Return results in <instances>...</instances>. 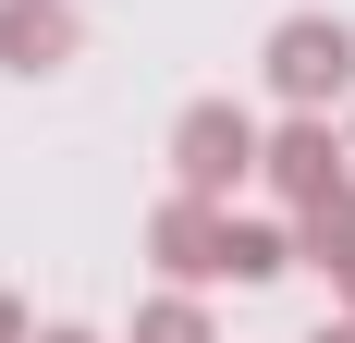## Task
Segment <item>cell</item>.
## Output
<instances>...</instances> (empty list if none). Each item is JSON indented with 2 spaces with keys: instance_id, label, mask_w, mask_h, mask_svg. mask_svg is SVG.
Wrapping results in <instances>:
<instances>
[{
  "instance_id": "obj_1",
  "label": "cell",
  "mask_w": 355,
  "mask_h": 343,
  "mask_svg": "<svg viewBox=\"0 0 355 343\" xmlns=\"http://www.w3.org/2000/svg\"><path fill=\"white\" fill-rule=\"evenodd\" d=\"M257 184L294 208V233H343V221H355V147L331 135L319 110H294L282 135L257 147Z\"/></svg>"
},
{
  "instance_id": "obj_2",
  "label": "cell",
  "mask_w": 355,
  "mask_h": 343,
  "mask_svg": "<svg viewBox=\"0 0 355 343\" xmlns=\"http://www.w3.org/2000/svg\"><path fill=\"white\" fill-rule=\"evenodd\" d=\"M270 86H282L294 110H331L355 86V25L343 12H282V25H270Z\"/></svg>"
},
{
  "instance_id": "obj_3",
  "label": "cell",
  "mask_w": 355,
  "mask_h": 343,
  "mask_svg": "<svg viewBox=\"0 0 355 343\" xmlns=\"http://www.w3.org/2000/svg\"><path fill=\"white\" fill-rule=\"evenodd\" d=\"M257 147H270V135H257L233 99H196V110L172 123V172H184V196H209V208H220V196L257 172Z\"/></svg>"
},
{
  "instance_id": "obj_4",
  "label": "cell",
  "mask_w": 355,
  "mask_h": 343,
  "mask_svg": "<svg viewBox=\"0 0 355 343\" xmlns=\"http://www.w3.org/2000/svg\"><path fill=\"white\" fill-rule=\"evenodd\" d=\"M73 37H86L73 0H0V62H12V74H62Z\"/></svg>"
},
{
  "instance_id": "obj_5",
  "label": "cell",
  "mask_w": 355,
  "mask_h": 343,
  "mask_svg": "<svg viewBox=\"0 0 355 343\" xmlns=\"http://www.w3.org/2000/svg\"><path fill=\"white\" fill-rule=\"evenodd\" d=\"M147 245H159L172 282H220V208H209V196H172L159 221H147Z\"/></svg>"
},
{
  "instance_id": "obj_6",
  "label": "cell",
  "mask_w": 355,
  "mask_h": 343,
  "mask_svg": "<svg viewBox=\"0 0 355 343\" xmlns=\"http://www.w3.org/2000/svg\"><path fill=\"white\" fill-rule=\"evenodd\" d=\"M282 270H294L282 221H233V208H220V282H282Z\"/></svg>"
},
{
  "instance_id": "obj_7",
  "label": "cell",
  "mask_w": 355,
  "mask_h": 343,
  "mask_svg": "<svg viewBox=\"0 0 355 343\" xmlns=\"http://www.w3.org/2000/svg\"><path fill=\"white\" fill-rule=\"evenodd\" d=\"M135 343H209V307H196V294H159V307L135 319Z\"/></svg>"
},
{
  "instance_id": "obj_8",
  "label": "cell",
  "mask_w": 355,
  "mask_h": 343,
  "mask_svg": "<svg viewBox=\"0 0 355 343\" xmlns=\"http://www.w3.org/2000/svg\"><path fill=\"white\" fill-rule=\"evenodd\" d=\"M294 258H319V270L343 282V307H355V221H343V233H294Z\"/></svg>"
},
{
  "instance_id": "obj_9",
  "label": "cell",
  "mask_w": 355,
  "mask_h": 343,
  "mask_svg": "<svg viewBox=\"0 0 355 343\" xmlns=\"http://www.w3.org/2000/svg\"><path fill=\"white\" fill-rule=\"evenodd\" d=\"M0 343H25V307H12V294H0Z\"/></svg>"
},
{
  "instance_id": "obj_10",
  "label": "cell",
  "mask_w": 355,
  "mask_h": 343,
  "mask_svg": "<svg viewBox=\"0 0 355 343\" xmlns=\"http://www.w3.org/2000/svg\"><path fill=\"white\" fill-rule=\"evenodd\" d=\"M319 343H355V319H331V331H319Z\"/></svg>"
},
{
  "instance_id": "obj_11",
  "label": "cell",
  "mask_w": 355,
  "mask_h": 343,
  "mask_svg": "<svg viewBox=\"0 0 355 343\" xmlns=\"http://www.w3.org/2000/svg\"><path fill=\"white\" fill-rule=\"evenodd\" d=\"M37 343H98V331H37Z\"/></svg>"
},
{
  "instance_id": "obj_12",
  "label": "cell",
  "mask_w": 355,
  "mask_h": 343,
  "mask_svg": "<svg viewBox=\"0 0 355 343\" xmlns=\"http://www.w3.org/2000/svg\"><path fill=\"white\" fill-rule=\"evenodd\" d=\"M343 147H355V135H343Z\"/></svg>"
}]
</instances>
